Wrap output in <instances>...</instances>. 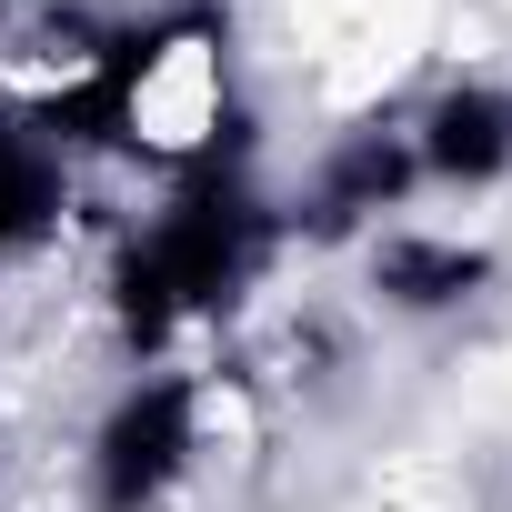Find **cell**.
I'll list each match as a JSON object with an SVG mask.
<instances>
[{"instance_id": "obj_1", "label": "cell", "mask_w": 512, "mask_h": 512, "mask_svg": "<svg viewBox=\"0 0 512 512\" xmlns=\"http://www.w3.org/2000/svg\"><path fill=\"white\" fill-rule=\"evenodd\" d=\"M221 101H231V61H221V41H211V31H181V41H161V51L131 71L121 131H131L141 151H161V161H191V151L221 141Z\"/></svg>"}]
</instances>
